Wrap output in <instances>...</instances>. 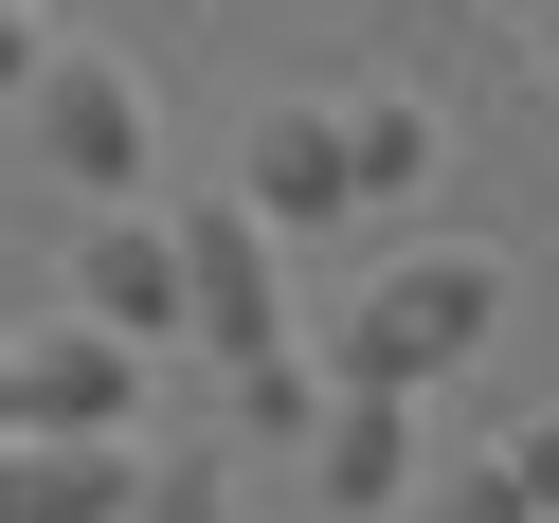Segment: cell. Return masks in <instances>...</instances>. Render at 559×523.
<instances>
[{
	"label": "cell",
	"instance_id": "7a4b0ae2",
	"mask_svg": "<svg viewBox=\"0 0 559 523\" xmlns=\"http://www.w3.org/2000/svg\"><path fill=\"white\" fill-rule=\"evenodd\" d=\"M19 145H37L73 199H163V109H145V73L91 55V37H55L37 73H19Z\"/></svg>",
	"mask_w": 559,
	"mask_h": 523
},
{
	"label": "cell",
	"instance_id": "2e32d148",
	"mask_svg": "<svg viewBox=\"0 0 559 523\" xmlns=\"http://www.w3.org/2000/svg\"><path fill=\"white\" fill-rule=\"evenodd\" d=\"M0 433H19V361H0Z\"/></svg>",
	"mask_w": 559,
	"mask_h": 523
},
{
	"label": "cell",
	"instance_id": "5bb4252c",
	"mask_svg": "<svg viewBox=\"0 0 559 523\" xmlns=\"http://www.w3.org/2000/svg\"><path fill=\"white\" fill-rule=\"evenodd\" d=\"M37 55H55V19H37V0H0V109H19V73H37Z\"/></svg>",
	"mask_w": 559,
	"mask_h": 523
},
{
	"label": "cell",
	"instance_id": "8992f818",
	"mask_svg": "<svg viewBox=\"0 0 559 523\" xmlns=\"http://www.w3.org/2000/svg\"><path fill=\"white\" fill-rule=\"evenodd\" d=\"M415 397H361V379H325V415H307V487H325V523H361V506H415Z\"/></svg>",
	"mask_w": 559,
	"mask_h": 523
},
{
	"label": "cell",
	"instance_id": "8fae6325",
	"mask_svg": "<svg viewBox=\"0 0 559 523\" xmlns=\"http://www.w3.org/2000/svg\"><path fill=\"white\" fill-rule=\"evenodd\" d=\"M415 487H433V523H542V506L506 487V451H451V469H415Z\"/></svg>",
	"mask_w": 559,
	"mask_h": 523
},
{
	"label": "cell",
	"instance_id": "4fadbf2b",
	"mask_svg": "<svg viewBox=\"0 0 559 523\" xmlns=\"http://www.w3.org/2000/svg\"><path fill=\"white\" fill-rule=\"evenodd\" d=\"M506 487H523V506L559 523V415H523V433H506Z\"/></svg>",
	"mask_w": 559,
	"mask_h": 523
},
{
	"label": "cell",
	"instance_id": "277c9868",
	"mask_svg": "<svg viewBox=\"0 0 559 523\" xmlns=\"http://www.w3.org/2000/svg\"><path fill=\"white\" fill-rule=\"evenodd\" d=\"M0 361H19V433H127V415L163 397V361H145V343H109L91 307H37Z\"/></svg>",
	"mask_w": 559,
	"mask_h": 523
},
{
	"label": "cell",
	"instance_id": "6da1fadb",
	"mask_svg": "<svg viewBox=\"0 0 559 523\" xmlns=\"http://www.w3.org/2000/svg\"><path fill=\"white\" fill-rule=\"evenodd\" d=\"M487 325H506V253H397V271L325 325V379H361V397H433L451 361H487Z\"/></svg>",
	"mask_w": 559,
	"mask_h": 523
},
{
	"label": "cell",
	"instance_id": "52a82bcc",
	"mask_svg": "<svg viewBox=\"0 0 559 523\" xmlns=\"http://www.w3.org/2000/svg\"><path fill=\"white\" fill-rule=\"evenodd\" d=\"M145 451L127 433H0V523H127Z\"/></svg>",
	"mask_w": 559,
	"mask_h": 523
},
{
	"label": "cell",
	"instance_id": "9a60e30c",
	"mask_svg": "<svg viewBox=\"0 0 559 523\" xmlns=\"http://www.w3.org/2000/svg\"><path fill=\"white\" fill-rule=\"evenodd\" d=\"M523 37H542V73H559V0H523Z\"/></svg>",
	"mask_w": 559,
	"mask_h": 523
},
{
	"label": "cell",
	"instance_id": "5b68a950",
	"mask_svg": "<svg viewBox=\"0 0 559 523\" xmlns=\"http://www.w3.org/2000/svg\"><path fill=\"white\" fill-rule=\"evenodd\" d=\"M73 307L109 343H181V235H163V199H91V235H73Z\"/></svg>",
	"mask_w": 559,
	"mask_h": 523
},
{
	"label": "cell",
	"instance_id": "7c38bea8",
	"mask_svg": "<svg viewBox=\"0 0 559 523\" xmlns=\"http://www.w3.org/2000/svg\"><path fill=\"white\" fill-rule=\"evenodd\" d=\"M127 523H235V487H217V451H163V469H145V506H127Z\"/></svg>",
	"mask_w": 559,
	"mask_h": 523
},
{
	"label": "cell",
	"instance_id": "3957f363",
	"mask_svg": "<svg viewBox=\"0 0 559 523\" xmlns=\"http://www.w3.org/2000/svg\"><path fill=\"white\" fill-rule=\"evenodd\" d=\"M163 235H181V343H217V361H289V343H307V307H289V235H271L235 181L181 199Z\"/></svg>",
	"mask_w": 559,
	"mask_h": 523
},
{
	"label": "cell",
	"instance_id": "ba28073f",
	"mask_svg": "<svg viewBox=\"0 0 559 523\" xmlns=\"http://www.w3.org/2000/svg\"><path fill=\"white\" fill-rule=\"evenodd\" d=\"M235 199H253L271 235H325L343 199H361V163H343V109H271L253 163H235Z\"/></svg>",
	"mask_w": 559,
	"mask_h": 523
},
{
	"label": "cell",
	"instance_id": "9c48e42d",
	"mask_svg": "<svg viewBox=\"0 0 559 523\" xmlns=\"http://www.w3.org/2000/svg\"><path fill=\"white\" fill-rule=\"evenodd\" d=\"M343 163H361V199L433 181V109H415V91H361V109H343Z\"/></svg>",
	"mask_w": 559,
	"mask_h": 523
},
{
	"label": "cell",
	"instance_id": "30bf717a",
	"mask_svg": "<svg viewBox=\"0 0 559 523\" xmlns=\"http://www.w3.org/2000/svg\"><path fill=\"white\" fill-rule=\"evenodd\" d=\"M307 415H325V379H307V343H289V361H235V433H289V451H307Z\"/></svg>",
	"mask_w": 559,
	"mask_h": 523
}]
</instances>
